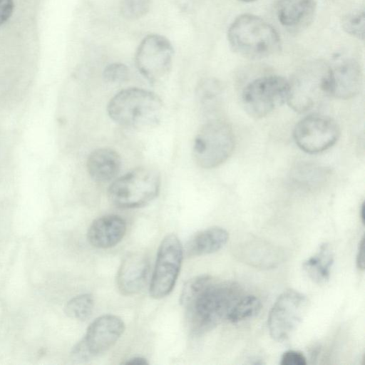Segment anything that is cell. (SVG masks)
Instances as JSON below:
<instances>
[{
    "instance_id": "1",
    "label": "cell",
    "mask_w": 365,
    "mask_h": 365,
    "mask_svg": "<svg viewBox=\"0 0 365 365\" xmlns=\"http://www.w3.org/2000/svg\"><path fill=\"white\" fill-rule=\"evenodd\" d=\"M242 297L237 284L217 282L208 274H202L185 284L180 302L186 309L190 331L200 335L227 320L230 311Z\"/></svg>"
},
{
    "instance_id": "2",
    "label": "cell",
    "mask_w": 365,
    "mask_h": 365,
    "mask_svg": "<svg viewBox=\"0 0 365 365\" xmlns=\"http://www.w3.org/2000/svg\"><path fill=\"white\" fill-rule=\"evenodd\" d=\"M232 50L250 59H262L277 53L281 38L276 29L263 19L250 14L238 16L227 31Z\"/></svg>"
},
{
    "instance_id": "3",
    "label": "cell",
    "mask_w": 365,
    "mask_h": 365,
    "mask_svg": "<svg viewBox=\"0 0 365 365\" xmlns=\"http://www.w3.org/2000/svg\"><path fill=\"white\" fill-rule=\"evenodd\" d=\"M109 117L116 123L131 128L155 126L160 120L163 103L155 93L128 88L116 93L107 106Z\"/></svg>"
},
{
    "instance_id": "4",
    "label": "cell",
    "mask_w": 365,
    "mask_h": 365,
    "mask_svg": "<svg viewBox=\"0 0 365 365\" xmlns=\"http://www.w3.org/2000/svg\"><path fill=\"white\" fill-rule=\"evenodd\" d=\"M287 103L304 113L319 108L331 96L330 66L323 63L306 65L288 81Z\"/></svg>"
},
{
    "instance_id": "5",
    "label": "cell",
    "mask_w": 365,
    "mask_h": 365,
    "mask_svg": "<svg viewBox=\"0 0 365 365\" xmlns=\"http://www.w3.org/2000/svg\"><path fill=\"white\" fill-rule=\"evenodd\" d=\"M160 176L151 168L139 167L115 179L108 189V197L116 207L139 208L157 197Z\"/></svg>"
},
{
    "instance_id": "6",
    "label": "cell",
    "mask_w": 365,
    "mask_h": 365,
    "mask_svg": "<svg viewBox=\"0 0 365 365\" xmlns=\"http://www.w3.org/2000/svg\"><path fill=\"white\" fill-rule=\"evenodd\" d=\"M235 142L231 126L222 120L212 119L201 127L195 138L194 160L202 168H216L230 157Z\"/></svg>"
},
{
    "instance_id": "7",
    "label": "cell",
    "mask_w": 365,
    "mask_h": 365,
    "mask_svg": "<svg viewBox=\"0 0 365 365\" xmlns=\"http://www.w3.org/2000/svg\"><path fill=\"white\" fill-rule=\"evenodd\" d=\"M289 82L277 75L260 76L250 81L242 93V103L252 117L263 118L287 102Z\"/></svg>"
},
{
    "instance_id": "8",
    "label": "cell",
    "mask_w": 365,
    "mask_h": 365,
    "mask_svg": "<svg viewBox=\"0 0 365 365\" xmlns=\"http://www.w3.org/2000/svg\"><path fill=\"white\" fill-rule=\"evenodd\" d=\"M125 324L121 318L105 314L93 321L84 337L73 348L71 356L76 362H84L103 354L113 346L123 334Z\"/></svg>"
},
{
    "instance_id": "9",
    "label": "cell",
    "mask_w": 365,
    "mask_h": 365,
    "mask_svg": "<svg viewBox=\"0 0 365 365\" xmlns=\"http://www.w3.org/2000/svg\"><path fill=\"white\" fill-rule=\"evenodd\" d=\"M184 248L175 234L167 235L162 240L150 281L149 292L155 299L168 296L173 289L178 277Z\"/></svg>"
},
{
    "instance_id": "10",
    "label": "cell",
    "mask_w": 365,
    "mask_h": 365,
    "mask_svg": "<svg viewBox=\"0 0 365 365\" xmlns=\"http://www.w3.org/2000/svg\"><path fill=\"white\" fill-rule=\"evenodd\" d=\"M308 299L303 293L289 289L275 300L268 315L270 336L277 341L287 339L300 324L306 313Z\"/></svg>"
},
{
    "instance_id": "11",
    "label": "cell",
    "mask_w": 365,
    "mask_h": 365,
    "mask_svg": "<svg viewBox=\"0 0 365 365\" xmlns=\"http://www.w3.org/2000/svg\"><path fill=\"white\" fill-rule=\"evenodd\" d=\"M174 55L170 41L160 34H149L139 44L135 63L140 74L150 83L162 81L169 73Z\"/></svg>"
},
{
    "instance_id": "12",
    "label": "cell",
    "mask_w": 365,
    "mask_h": 365,
    "mask_svg": "<svg viewBox=\"0 0 365 365\" xmlns=\"http://www.w3.org/2000/svg\"><path fill=\"white\" fill-rule=\"evenodd\" d=\"M339 135V127L334 119L314 113L301 119L293 132L298 147L310 154L327 150L336 143Z\"/></svg>"
},
{
    "instance_id": "13",
    "label": "cell",
    "mask_w": 365,
    "mask_h": 365,
    "mask_svg": "<svg viewBox=\"0 0 365 365\" xmlns=\"http://www.w3.org/2000/svg\"><path fill=\"white\" fill-rule=\"evenodd\" d=\"M150 271L148 257L140 252L128 254L123 259L116 276L119 292L125 296L140 292L146 284Z\"/></svg>"
},
{
    "instance_id": "14",
    "label": "cell",
    "mask_w": 365,
    "mask_h": 365,
    "mask_svg": "<svg viewBox=\"0 0 365 365\" xmlns=\"http://www.w3.org/2000/svg\"><path fill=\"white\" fill-rule=\"evenodd\" d=\"M330 66L331 96L339 99H349L361 89L362 76L360 66L350 58L336 61Z\"/></svg>"
},
{
    "instance_id": "15",
    "label": "cell",
    "mask_w": 365,
    "mask_h": 365,
    "mask_svg": "<svg viewBox=\"0 0 365 365\" xmlns=\"http://www.w3.org/2000/svg\"><path fill=\"white\" fill-rule=\"evenodd\" d=\"M276 14L279 23L291 32H299L312 22L316 0H277Z\"/></svg>"
},
{
    "instance_id": "16",
    "label": "cell",
    "mask_w": 365,
    "mask_h": 365,
    "mask_svg": "<svg viewBox=\"0 0 365 365\" xmlns=\"http://www.w3.org/2000/svg\"><path fill=\"white\" fill-rule=\"evenodd\" d=\"M126 222L116 215H106L96 219L88 230V240L97 248L106 249L115 246L126 232Z\"/></svg>"
},
{
    "instance_id": "17",
    "label": "cell",
    "mask_w": 365,
    "mask_h": 365,
    "mask_svg": "<svg viewBox=\"0 0 365 365\" xmlns=\"http://www.w3.org/2000/svg\"><path fill=\"white\" fill-rule=\"evenodd\" d=\"M86 166L89 175L94 181L105 183L115 179L119 173L121 158L115 150L100 148L89 154Z\"/></svg>"
},
{
    "instance_id": "18",
    "label": "cell",
    "mask_w": 365,
    "mask_h": 365,
    "mask_svg": "<svg viewBox=\"0 0 365 365\" xmlns=\"http://www.w3.org/2000/svg\"><path fill=\"white\" fill-rule=\"evenodd\" d=\"M229 239V234L220 227H211L194 235L185 246L187 257L214 253L222 248Z\"/></svg>"
},
{
    "instance_id": "19",
    "label": "cell",
    "mask_w": 365,
    "mask_h": 365,
    "mask_svg": "<svg viewBox=\"0 0 365 365\" xmlns=\"http://www.w3.org/2000/svg\"><path fill=\"white\" fill-rule=\"evenodd\" d=\"M334 264V254L329 244L324 242L317 252L305 260L302 267L308 277L316 283H324L329 279Z\"/></svg>"
},
{
    "instance_id": "20",
    "label": "cell",
    "mask_w": 365,
    "mask_h": 365,
    "mask_svg": "<svg viewBox=\"0 0 365 365\" xmlns=\"http://www.w3.org/2000/svg\"><path fill=\"white\" fill-rule=\"evenodd\" d=\"M262 309V303L254 295L242 296L230 311L227 321L237 323L256 316Z\"/></svg>"
},
{
    "instance_id": "21",
    "label": "cell",
    "mask_w": 365,
    "mask_h": 365,
    "mask_svg": "<svg viewBox=\"0 0 365 365\" xmlns=\"http://www.w3.org/2000/svg\"><path fill=\"white\" fill-rule=\"evenodd\" d=\"M222 95V87L215 78H206L199 83L196 96L200 105L207 110L213 109L219 103Z\"/></svg>"
},
{
    "instance_id": "22",
    "label": "cell",
    "mask_w": 365,
    "mask_h": 365,
    "mask_svg": "<svg viewBox=\"0 0 365 365\" xmlns=\"http://www.w3.org/2000/svg\"><path fill=\"white\" fill-rule=\"evenodd\" d=\"M94 301L91 294H82L72 298L66 305V314L71 318L86 320L93 309Z\"/></svg>"
},
{
    "instance_id": "23",
    "label": "cell",
    "mask_w": 365,
    "mask_h": 365,
    "mask_svg": "<svg viewBox=\"0 0 365 365\" xmlns=\"http://www.w3.org/2000/svg\"><path fill=\"white\" fill-rule=\"evenodd\" d=\"M365 16L364 10L346 14L341 20V26L348 34L360 40L364 38Z\"/></svg>"
},
{
    "instance_id": "24",
    "label": "cell",
    "mask_w": 365,
    "mask_h": 365,
    "mask_svg": "<svg viewBox=\"0 0 365 365\" xmlns=\"http://www.w3.org/2000/svg\"><path fill=\"white\" fill-rule=\"evenodd\" d=\"M150 0H122L120 13L129 20L144 16L150 10Z\"/></svg>"
},
{
    "instance_id": "25",
    "label": "cell",
    "mask_w": 365,
    "mask_h": 365,
    "mask_svg": "<svg viewBox=\"0 0 365 365\" xmlns=\"http://www.w3.org/2000/svg\"><path fill=\"white\" fill-rule=\"evenodd\" d=\"M128 68L125 64L113 63L105 68L103 76L106 82L119 83L128 79Z\"/></svg>"
},
{
    "instance_id": "26",
    "label": "cell",
    "mask_w": 365,
    "mask_h": 365,
    "mask_svg": "<svg viewBox=\"0 0 365 365\" xmlns=\"http://www.w3.org/2000/svg\"><path fill=\"white\" fill-rule=\"evenodd\" d=\"M279 364L281 365H305L307 359L299 351L288 350L282 355Z\"/></svg>"
},
{
    "instance_id": "27",
    "label": "cell",
    "mask_w": 365,
    "mask_h": 365,
    "mask_svg": "<svg viewBox=\"0 0 365 365\" xmlns=\"http://www.w3.org/2000/svg\"><path fill=\"white\" fill-rule=\"evenodd\" d=\"M14 9V0H0V26L9 19Z\"/></svg>"
},
{
    "instance_id": "28",
    "label": "cell",
    "mask_w": 365,
    "mask_h": 365,
    "mask_svg": "<svg viewBox=\"0 0 365 365\" xmlns=\"http://www.w3.org/2000/svg\"><path fill=\"white\" fill-rule=\"evenodd\" d=\"M356 267L359 269L364 271L365 267V262H364V236L361 239L357 253H356Z\"/></svg>"
},
{
    "instance_id": "29",
    "label": "cell",
    "mask_w": 365,
    "mask_h": 365,
    "mask_svg": "<svg viewBox=\"0 0 365 365\" xmlns=\"http://www.w3.org/2000/svg\"><path fill=\"white\" fill-rule=\"evenodd\" d=\"M124 364H130V365H145L148 364V362L146 359L141 356H135L128 359L126 361L123 363Z\"/></svg>"
},
{
    "instance_id": "30",
    "label": "cell",
    "mask_w": 365,
    "mask_h": 365,
    "mask_svg": "<svg viewBox=\"0 0 365 365\" xmlns=\"http://www.w3.org/2000/svg\"><path fill=\"white\" fill-rule=\"evenodd\" d=\"M364 212H365V206H364V203L363 202L361 205V210H360L361 220L363 225H364V223H365L364 222H365Z\"/></svg>"
},
{
    "instance_id": "31",
    "label": "cell",
    "mask_w": 365,
    "mask_h": 365,
    "mask_svg": "<svg viewBox=\"0 0 365 365\" xmlns=\"http://www.w3.org/2000/svg\"><path fill=\"white\" fill-rule=\"evenodd\" d=\"M239 1H242V2L249 3V2L255 1L256 0H239Z\"/></svg>"
}]
</instances>
